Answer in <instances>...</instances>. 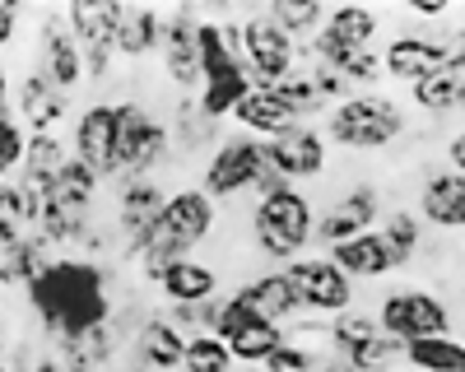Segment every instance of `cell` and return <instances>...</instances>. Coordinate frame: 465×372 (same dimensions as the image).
Instances as JSON below:
<instances>
[{"label": "cell", "instance_id": "obj_32", "mask_svg": "<svg viewBox=\"0 0 465 372\" xmlns=\"http://www.w3.org/2000/svg\"><path fill=\"white\" fill-rule=\"evenodd\" d=\"M405 363L414 372H465V340L456 335H429V340H410Z\"/></svg>", "mask_w": 465, "mask_h": 372}, {"label": "cell", "instance_id": "obj_12", "mask_svg": "<svg viewBox=\"0 0 465 372\" xmlns=\"http://www.w3.org/2000/svg\"><path fill=\"white\" fill-rule=\"evenodd\" d=\"M298 298H302V308L312 312V317H340V312H354V279H349L335 260L326 251H307L302 260H293V266H284Z\"/></svg>", "mask_w": 465, "mask_h": 372}, {"label": "cell", "instance_id": "obj_40", "mask_svg": "<svg viewBox=\"0 0 465 372\" xmlns=\"http://www.w3.org/2000/svg\"><path fill=\"white\" fill-rule=\"evenodd\" d=\"M344 363H354L359 372H396V363H405V345L396 340V335L377 330L372 340H368L354 358H344Z\"/></svg>", "mask_w": 465, "mask_h": 372}, {"label": "cell", "instance_id": "obj_14", "mask_svg": "<svg viewBox=\"0 0 465 372\" xmlns=\"http://www.w3.org/2000/svg\"><path fill=\"white\" fill-rule=\"evenodd\" d=\"M381 65L386 80H396L405 89H414L419 80L451 70V52H447V33H429V28H405L391 43L381 47Z\"/></svg>", "mask_w": 465, "mask_h": 372}, {"label": "cell", "instance_id": "obj_6", "mask_svg": "<svg viewBox=\"0 0 465 372\" xmlns=\"http://www.w3.org/2000/svg\"><path fill=\"white\" fill-rule=\"evenodd\" d=\"M214 335L232 349L238 367H265L270 354L289 345V326L265 321L238 289L219 293V317H214Z\"/></svg>", "mask_w": 465, "mask_h": 372}, {"label": "cell", "instance_id": "obj_39", "mask_svg": "<svg viewBox=\"0 0 465 372\" xmlns=\"http://www.w3.org/2000/svg\"><path fill=\"white\" fill-rule=\"evenodd\" d=\"M232 367H238V358H232V349L219 340V335H191L186 340L182 372H232Z\"/></svg>", "mask_w": 465, "mask_h": 372}, {"label": "cell", "instance_id": "obj_5", "mask_svg": "<svg viewBox=\"0 0 465 372\" xmlns=\"http://www.w3.org/2000/svg\"><path fill=\"white\" fill-rule=\"evenodd\" d=\"M173 154V126L140 98H116V163L122 177H149ZM116 177V181H122Z\"/></svg>", "mask_w": 465, "mask_h": 372}, {"label": "cell", "instance_id": "obj_35", "mask_svg": "<svg viewBox=\"0 0 465 372\" xmlns=\"http://www.w3.org/2000/svg\"><path fill=\"white\" fill-rule=\"evenodd\" d=\"M381 238H386V247H391L396 266H410V260L423 251V219H419V210H391L381 219Z\"/></svg>", "mask_w": 465, "mask_h": 372}, {"label": "cell", "instance_id": "obj_11", "mask_svg": "<svg viewBox=\"0 0 465 372\" xmlns=\"http://www.w3.org/2000/svg\"><path fill=\"white\" fill-rule=\"evenodd\" d=\"M163 74L173 80L177 93L196 98L205 89V65H201V15L191 5L163 10V47H159Z\"/></svg>", "mask_w": 465, "mask_h": 372}, {"label": "cell", "instance_id": "obj_41", "mask_svg": "<svg viewBox=\"0 0 465 372\" xmlns=\"http://www.w3.org/2000/svg\"><path fill=\"white\" fill-rule=\"evenodd\" d=\"M317 367H322V354L312 345H298V340H289L284 349H275V354H270V363H265V372H317Z\"/></svg>", "mask_w": 465, "mask_h": 372}, {"label": "cell", "instance_id": "obj_20", "mask_svg": "<svg viewBox=\"0 0 465 372\" xmlns=\"http://www.w3.org/2000/svg\"><path fill=\"white\" fill-rule=\"evenodd\" d=\"M419 219L438 233H465V172L433 168L419 186Z\"/></svg>", "mask_w": 465, "mask_h": 372}, {"label": "cell", "instance_id": "obj_43", "mask_svg": "<svg viewBox=\"0 0 465 372\" xmlns=\"http://www.w3.org/2000/svg\"><path fill=\"white\" fill-rule=\"evenodd\" d=\"M447 52H451V70L465 74V24H456V28L447 33Z\"/></svg>", "mask_w": 465, "mask_h": 372}, {"label": "cell", "instance_id": "obj_16", "mask_svg": "<svg viewBox=\"0 0 465 372\" xmlns=\"http://www.w3.org/2000/svg\"><path fill=\"white\" fill-rule=\"evenodd\" d=\"M70 149H74V159H84L103 181L122 177V163H116V103L112 98H94V103H84V112H74Z\"/></svg>", "mask_w": 465, "mask_h": 372}, {"label": "cell", "instance_id": "obj_1", "mask_svg": "<svg viewBox=\"0 0 465 372\" xmlns=\"http://www.w3.org/2000/svg\"><path fill=\"white\" fill-rule=\"evenodd\" d=\"M24 303L37 326L56 335V345L116 321L112 298H107V270H103V260H89V256H56L24 289Z\"/></svg>", "mask_w": 465, "mask_h": 372}, {"label": "cell", "instance_id": "obj_24", "mask_svg": "<svg viewBox=\"0 0 465 372\" xmlns=\"http://www.w3.org/2000/svg\"><path fill=\"white\" fill-rule=\"evenodd\" d=\"M232 122H238L247 135H256V140H280V135H289L293 126H302V117L280 98V89H265V84H256V89L242 98V107L232 112Z\"/></svg>", "mask_w": 465, "mask_h": 372}, {"label": "cell", "instance_id": "obj_4", "mask_svg": "<svg viewBox=\"0 0 465 372\" xmlns=\"http://www.w3.org/2000/svg\"><path fill=\"white\" fill-rule=\"evenodd\" d=\"M247 238L256 247L261 260L270 266H293V260L307 256V242H317V210L307 201V191H284L256 201L247 214Z\"/></svg>", "mask_w": 465, "mask_h": 372}, {"label": "cell", "instance_id": "obj_18", "mask_svg": "<svg viewBox=\"0 0 465 372\" xmlns=\"http://www.w3.org/2000/svg\"><path fill=\"white\" fill-rule=\"evenodd\" d=\"M15 112H19V122L33 131V135H47L56 131L65 117H70V93L52 80V74L43 65H33L24 70V80L15 89ZM74 122V117H70Z\"/></svg>", "mask_w": 465, "mask_h": 372}, {"label": "cell", "instance_id": "obj_8", "mask_svg": "<svg viewBox=\"0 0 465 372\" xmlns=\"http://www.w3.org/2000/svg\"><path fill=\"white\" fill-rule=\"evenodd\" d=\"M168 186L159 172H149V177H122L116 181V191H112V210H116V242H122V260H131L135 266V256L144 251L149 242V229L159 223L163 205H168Z\"/></svg>", "mask_w": 465, "mask_h": 372}, {"label": "cell", "instance_id": "obj_7", "mask_svg": "<svg viewBox=\"0 0 465 372\" xmlns=\"http://www.w3.org/2000/svg\"><path fill=\"white\" fill-rule=\"evenodd\" d=\"M377 321L386 335H396L401 345L429 340V335H456L451 330V308L438 289L423 284H396L377 298Z\"/></svg>", "mask_w": 465, "mask_h": 372}, {"label": "cell", "instance_id": "obj_15", "mask_svg": "<svg viewBox=\"0 0 465 372\" xmlns=\"http://www.w3.org/2000/svg\"><path fill=\"white\" fill-rule=\"evenodd\" d=\"M65 19H70L74 37H80L89 84H107L112 65L122 61V56H116V5H112V0H94V5L74 0V5H65Z\"/></svg>", "mask_w": 465, "mask_h": 372}, {"label": "cell", "instance_id": "obj_30", "mask_svg": "<svg viewBox=\"0 0 465 372\" xmlns=\"http://www.w3.org/2000/svg\"><path fill=\"white\" fill-rule=\"evenodd\" d=\"M252 89H256L252 70H247V61H238L232 70H223V74H214V80H205V89L196 93V103H201L205 117L223 122V117H232V112L242 107V98H247Z\"/></svg>", "mask_w": 465, "mask_h": 372}, {"label": "cell", "instance_id": "obj_45", "mask_svg": "<svg viewBox=\"0 0 465 372\" xmlns=\"http://www.w3.org/2000/svg\"><path fill=\"white\" fill-rule=\"evenodd\" d=\"M447 168H456V172H465V126L447 140Z\"/></svg>", "mask_w": 465, "mask_h": 372}, {"label": "cell", "instance_id": "obj_31", "mask_svg": "<svg viewBox=\"0 0 465 372\" xmlns=\"http://www.w3.org/2000/svg\"><path fill=\"white\" fill-rule=\"evenodd\" d=\"M381 330V321H377V312H340V317H331L326 321V354H335V358H354L372 335Z\"/></svg>", "mask_w": 465, "mask_h": 372}, {"label": "cell", "instance_id": "obj_34", "mask_svg": "<svg viewBox=\"0 0 465 372\" xmlns=\"http://www.w3.org/2000/svg\"><path fill=\"white\" fill-rule=\"evenodd\" d=\"M326 33L344 47H372V37L381 33V15L368 10V5H331Z\"/></svg>", "mask_w": 465, "mask_h": 372}, {"label": "cell", "instance_id": "obj_44", "mask_svg": "<svg viewBox=\"0 0 465 372\" xmlns=\"http://www.w3.org/2000/svg\"><path fill=\"white\" fill-rule=\"evenodd\" d=\"M19 19H24V10L19 5H0V43H15V33H19Z\"/></svg>", "mask_w": 465, "mask_h": 372}, {"label": "cell", "instance_id": "obj_13", "mask_svg": "<svg viewBox=\"0 0 465 372\" xmlns=\"http://www.w3.org/2000/svg\"><path fill=\"white\" fill-rule=\"evenodd\" d=\"M377 219L381 214V186L377 181H354V186H344V191L317 214V247H340V242H354L363 233L377 229Z\"/></svg>", "mask_w": 465, "mask_h": 372}, {"label": "cell", "instance_id": "obj_9", "mask_svg": "<svg viewBox=\"0 0 465 372\" xmlns=\"http://www.w3.org/2000/svg\"><path fill=\"white\" fill-rule=\"evenodd\" d=\"M270 154H265V140L238 131V135H223V144L205 159V172H201V191L214 196V201H238L247 191H256V181L265 172Z\"/></svg>", "mask_w": 465, "mask_h": 372}, {"label": "cell", "instance_id": "obj_26", "mask_svg": "<svg viewBox=\"0 0 465 372\" xmlns=\"http://www.w3.org/2000/svg\"><path fill=\"white\" fill-rule=\"evenodd\" d=\"M326 256H331L354 284H359V279H381V275L401 270L396 256H391V247H386V238H381V229H372V233H363V238H354V242H340V247H331Z\"/></svg>", "mask_w": 465, "mask_h": 372}, {"label": "cell", "instance_id": "obj_3", "mask_svg": "<svg viewBox=\"0 0 465 372\" xmlns=\"http://www.w3.org/2000/svg\"><path fill=\"white\" fill-rule=\"evenodd\" d=\"M326 140L335 149H354V154H381L391 149L405 131H410V117H405V103L391 98V93H377V89H359L354 98H344L340 107L326 112Z\"/></svg>", "mask_w": 465, "mask_h": 372}, {"label": "cell", "instance_id": "obj_49", "mask_svg": "<svg viewBox=\"0 0 465 372\" xmlns=\"http://www.w3.org/2000/svg\"><path fill=\"white\" fill-rule=\"evenodd\" d=\"M460 340H465V317H460Z\"/></svg>", "mask_w": 465, "mask_h": 372}, {"label": "cell", "instance_id": "obj_2", "mask_svg": "<svg viewBox=\"0 0 465 372\" xmlns=\"http://www.w3.org/2000/svg\"><path fill=\"white\" fill-rule=\"evenodd\" d=\"M214 223H219V201L205 196L201 186H177L168 196L159 223L149 229L144 251L135 256L140 279L144 284H163V275L186 256H201V247L214 238Z\"/></svg>", "mask_w": 465, "mask_h": 372}, {"label": "cell", "instance_id": "obj_23", "mask_svg": "<svg viewBox=\"0 0 465 372\" xmlns=\"http://www.w3.org/2000/svg\"><path fill=\"white\" fill-rule=\"evenodd\" d=\"M238 293L247 298V303L265 317V321H275V326H293L307 308H302V298L289 279V270H256L252 279L238 284Z\"/></svg>", "mask_w": 465, "mask_h": 372}, {"label": "cell", "instance_id": "obj_19", "mask_svg": "<svg viewBox=\"0 0 465 372\" xmlns=\"http://www.w3.org/2000/svg\"><path fill=\"white\" fill-rule=\"evenodd\" d=\"M265 154L289 181H317L326 172V159H331V140H326L322 126L302 122L280 140H265Z\"/></svg>", "mask_w": 465, "mask_h": 372}, {"label": "cell", "instance_id": "obj_48", "mask_svg": "<svg viewBox=\"0 0 465 372\" xmlns=\"http://www.w3.org/2000/svg\"><path fill=\"white\" fill-rule=\"evenodd\" d=\"M460 117H465V89H460Z\"/></svg>", "mask_w": 465, "mask_h": 372}, {"label": "cell", "instance_id": "obj_37", "mask_svg": "<svg viewBox=\"0 0 465 372\" xmlns=\"http://www.w3.org/2000/svg\"><path fill=\"white\" fill-rule=\"evenodd\" d=\"M270 15H275V24L289 33V37H307V43H312V37L326 28V5H317V0H275V5H270Z\"/></svg>", "mask_w": 465, "mask_h": 372}, {"label": "cell", "instance_id": "obj_36", "mask_svg": "<svg viewBox=\"0 0 465 372\" xmlns=\"http://www.w3.org/2000/svg\"><path fill=\"white\" fill-rule=\"evenodd\" d=\"M28 144H33V131L19 122V112H15V103L5 93V107H0V172H5V177L24 172Z\"/></svg>", "mask_w": 465, "mask_h": 372}, {"label": "cell", "instance_id": "obj_25", "mask_svg": "<svg viewBox=\"0 0 465 372\" xmlns=\"http://www.w3.org/2000/svg\"><path fill=\"white\" fill-rule=\"evenodd\" d=\"M163 47V10L153 5H116V56L144 61Z\"/></svg>", "mask_w": 465, "mask_h": 372}, {"label": "cell", "instance_id": "obj_21", "mask_svg": "<svg viewBox=\"0 0 465 372\" xmlns=\"http://www.w3.org/2000/svg\"><path fill=\"white\" fill-rule=\"evenodd\" d=\"M56 247L43 238V233H24V229H10V223H0V284L5 289H28L37 275L52 266Z\"/></svg>", "mask_w": 465, "mask_h": 372}, {"label": "cell", "instance_id": "obj_42", "mask_svg": "<svg viewBox=\"0 0 465 372\" xmlns=\"http://www.w3.org/2000/svg\"><path fill=\"white\" fill-rule=\"evenodd\" d=\"M447 0H410V5H405V15L414 19V24H442L447 19Z\"/></svg>", "mask_w": 465, "mask_h": 372}, {"label": "cell", "instance_id": "obj_28", "mask_svg": "<svg viewBox=\"0 0 465 372\" xmlns=\"http://www.w3.org/2000/svg\"><path fill=\"white\" fill-rule=\"evenodd\" d=\"M126 335L116 330V321L89 330V335H74V340H61V363L65 372H103L116 354H122Z\"/></svg>", "mask_w": 465, "mask_h": 372}, {"label": "cell", "instance_id": "obj_10", "mask_svg": "<svg viewBox=\"0 0 465 372\" xmlns=\"http://www.w3.org/2000/svg\"><path fill=\"white\" fill-rule=\"evenodd\" d=\"M242 61H247L256 84L275 89V84H284L289 74L302 65V43L289 37L270 10H252L242 19Z\"/></svg>", "mask_w": 465, "mask_h": 372}, {"label": "cell", "instance_id": "obj_27", "mask_svg": "<svg viewBox=\"0 0 465 372\" xmlns=\"http://www.w3.org/2000/svg\"><path fill=\"white\" fill-rule=\"evenodd\" d=\"M163 298L168 303H214L219 298V266L205 256H186L163 275Z\"/></svg>", "mask_w": 465, "mask_h": 372}, {"label": "cell", "instance_id": "obj_47", "mask_svg": "<svg viewBox=\"0 0 465 372\" xmlns=\"http://www.w3.org/2000/svg\"><path fill=\"white\" fill-rule=\"evenodd\" d=\"M232 372H265V367H232Z\"/></svg>", "mask_w": 465, "mask_h": 372}, {"label": "cell", "instance_id": "obj_33", "mask_svg": "<svg viewBox=\"0 0 465 372\" xmlns=\"http://www.w3.org/2000/svg\"><path fill=\"white\" fill-rule=\"evenodd\" d=\"M460 89H465V74L442 70V74H433V80H419L410 89V103L419 112H429L433 122H442V117H451V112H460Z\"/></svg>", "mask_w": 465, "mask_h": 372}, {"label": "cell", "instance_id": "obj_17", "mask_svg": "<svg viewBox=\"0 0 465 372\" xmlns=\"http://www.w3.org/2000/svg\"><path fill=\"white\" fill-rule=\"evenodd\" d=\"M37 65H43V70L52 74V80H56L65 93H70V89H80V84H89L80 37H74V28H70L65 10L37 19Z\"/></svg>", "mask_w": 465, "mask_h": 372}, {"label": "cell", "instance_id": "obj_29", "mask_svg": "<svg viewBox=\"0 0 465 372\" xmlns=\"http://www.w3.org/2000/svg\"><path fill=\"white\" fill-rule=\"evenodd\" d=\"M168 126H173V154H201L205 144H214V149L223 144L219 122H214V117H205L201 103L191 98V93H177V107H173Z\"/></svg>", "mask_w": 465, "mask_h": 372}, {"label": "cell", "instance_id": "obj_22", "mask_svg": "<svg viewBox=\"0 0 465 372\" xmlns=\"http://www.w3.org/2000/svg\"><path fill=\"white\" fill-rule=\"evenodd\" d=\"M186 340L191 335H182L168 312H149L144 326L135 330V340H131V354L149 367V372H182L186 363Z\"/></svg>", "mask_w": 465, "mask_h": 372}, {"label": "cell", "instance_id": "obj_38", "mask_svg": "<svg viewBox=\"0 0 465 372\" xmlns=\"http://www.w3.org/2000/svg\"><path fill=\"white\" fill-rule=\"evenodd\" d=\"M280 89V98L298 112V117L307 122V117H317V112H331V103H326V93H322V84H317V74H312V65H298L284 84H275Z\"/></svg>", "mask_w": 465, "mask_h": 372}, {"label": "cell", "instance_id": "obj_46", "mask_svg": "<svg viewBox=\"0 0 465 372\" xmlns=\"http://www.w3.org/2000/svg\"><path fill=\"white\" fill-rule=\"evenodd\" d=\"M317 372H359V367H354V363H344V358H335V354H326Z\"/></svg>", "mask_w": 465, "mask_h": 372}]
</instances>
